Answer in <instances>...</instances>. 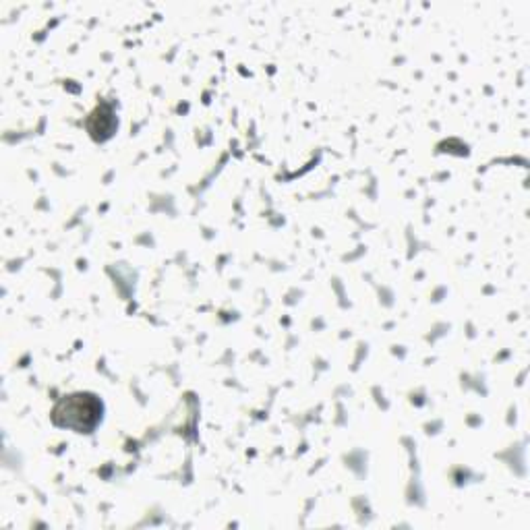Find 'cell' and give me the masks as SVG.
Returning a JSON list of instances; mask_svg holds the SVG:
<instances>
[{
	"mask_svg": "<svg viewBox=\"0 0 530 530\" xmlns=\"http://www.w3.org/2000/svg\"><path fill=\"white\" fill-rule=\"evenodd\" d=\"M100 419V404L92 396H73L63 400L54 410L58 425L73 427L77 431L92 429Z\"/></svg>",
	"mask_w": 530,
	"mask_h": 530,
	"instance_id": "obj_1",
	"label": "cell"
}]
</instances>
